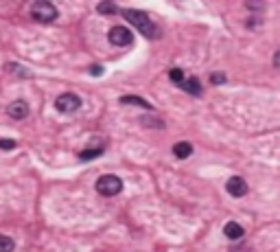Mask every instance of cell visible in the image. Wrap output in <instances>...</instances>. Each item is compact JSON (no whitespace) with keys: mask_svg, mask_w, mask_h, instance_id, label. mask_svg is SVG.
<instances>
[{"mask_svg":"<svg viewBox=\"0 0 280 252\" xmlns=\"http://www.w3.org/2000/svg\"><path fill=\"white\" fill-rule=\"evenodd\" d=\"M191 154H193V145L186 143V140H182V143H175V145H173V156H175V158L184 160V158H188Z\"/></svg>","mask_w":280,"mask_h":252,"instance_id":"cell-9","label":"cell"},{"mask_svg":"<svg viewBox=\"0 0 280 252\" xmlns=\"http://www.w3.org/2000/svg\"><path fill=\"white\" fill-rule=\"evenodd\" d=\"M16 248V241L7 235H0V252H13Z\"/></svg>","mask_w":280,"mask_h":252,"instance_id":"cell-12","label":"cell"},{"mask_svg":"<svg viewBox=\"0 0 280 252\" xmlns=\"http://www.w3.org/2000/svg\"><path fill=\"white\" fill-rule=\"evenodd\" d=\"M94 186H96V193L105 195V198H114V195H119L123 191V180L119 175H101Z\"/></svg>","mask_w":280,"mask_h":252,"instance_id":"cell-2","label":"cell"},{"mask_svg":"<svg viewBox=\"0 0 280 252\" xmlns=\"http://www.w3.org/2000/svg\"><path fill=\"white\" fill-rule=\"evenodd\" d=\"M55 108H57V112H62V114L77 112L81 108V99L75 92H64L57 97V101H55Z\"/></svg>","mask_w":280,"mask_h":252,"instance_id":"cell-4","label":"cell"},{"mask_svg":"<svg viewBox=\"0 0 280 252\" xmlns=\"http://www.w3.org/2000/svg\"><path fill=\"white\" fill-rule=\"evenodd\" d=\"M103 154V147H96V149H85V151H81L79 154V158L81 160H94L96 156H101Z\"/></svg>","mask_w":280,"mask_h":252,"instance_id":"cell-13","label":"cell"},{"mask_svg":"<svg viewBox=\"0 0 280 252\" xmlns=\"http://www.w3.org/2000/svg\"><path fill=\"white\" fill-rule=\"evenodd\" d=\"M16 140H11V138H0V149H4V151H11V149H16Z\"/></svg>","mask_w":280,"mask_h":252,"instance_id":"cell-16","label":"cell"},{"mask_svg":"<svg viewBox=\"0 0 280 252\" xmlns=\"http://www.w3.org/2000/svg\"><path fill=\"white\" fill-rule=\"evenodd\" d=\"M120 103H123V105L131 103V105H138V108H147V110H151V105L147 103L145 99H140V97H134V94H127V97H120Z\"/></svg>","mask_w":280,"mask_h":252,"instance_id":"cell-11","label":"cell"},{"mask_svg":"<svg viewBox=\"0 0 280 252\" xmlns=\"http://www.w3.org/2000/svg\"><path fill=\"white\" fill-rule=\"evenodd\" d=\"M96 11H99V13H116V11H119V7L112 4V2H101L99 7H96Z\"/></svg>","mask_w":280,"mask_h":252,"instance_id":"cell-15","label":"cell"},{"mask_svg":"<svg viewBox=\"0 0 280 252\" xmlns=\"http://www.w3.org/2000/svg\"><path fill=\"white\" fill-rule=\"evenodd\" d=\"M180 85H182V90L188 92V94H195V97H197V94H201V84H200V79H197V77L184 79Z\"/></svg>","mask_w":280,"mask_h":252,"instance_id":"cell-10","label":"cell"},{"mask_svg":"<svg viewBox=\"0 0 280 252\" xmlns=\"http://www.w3.org/2000/svg\"><path fill=\"white\" fill-rule=\"evenodd\" d=\"M108 40L110 44H114V46H129L131 42H134V35L127 27H112L110 33H108Z\"/></svg>","mask_w":280,"mask_h":252,"instance_id":"cell-5","label":"cell"},{"mask_svg":"<svg viewBox=\"0 0 280 252\" xmlns=\"http://www.w3.org/2000/svg\"><path fill=\"white\" fill-rule=\"evenodd\" d=\"M210 82H212V84H226V75H221V73L212 75V77H210Z\"/></svg>","mask_w":280,"mask_h":252,"instance_id":"cell-17","label":"cell"},{"mask_svg":"<svg viewBox=\"0 0 280 252\" xmlns=\"http://www.w3.org/2000/svg\"><path fill=\"white\" fill-rule=\"evenodd\" d=\"M226 191L232 195V198H243L247 193V182L241 178V175H232L226 182Z\"/></svg>","mask_w":280,"mask_h":252,"instance_id":"cell-6","label":"cell"},{"mask_svg":"<svg viewBox=\"0 0 280 252\" xmlns=\"http://www.w3.org/2000/svg\"><path fill=\"white\" fill-rule=\"evenodd\" d=\"M90 75H94V77H99V75H101V66H92V68H90Z\"/></svg>","mask_w":280,"mask_h":252,"instance_id":"cell-18","label":"cell"},{"mask_svg":"<svg viewBox=\"0 0 280 252\" xmlns=\"http://www.w3.org/2000/svg\"><path fill=\"white\" fill-rule=\"evenodd\" d=\"M169 79H171L173 84L180 85L182 82H184V73H182V68H171L169 70Z\"/></svg>","mask_w":280,"mask_h":252,"instance_id":"cell-14","label":"cell"},{"mask_svg":"<svg viewBox=\"0 0 280 252\" xmlns=\"http://www.w3.org/2000/svg\"><path fill=\"white\" fill-rule=\"evenodd\" d=\"M31 16L38 22H53V20H57V7L46 0H38L31 4Z\"/></svg>","mask_w":280,"mask_h":252,"instance_id":"cell-3","label":"cell"},{"mask_svg":"<svg viewBox=\"0 0 280 252\" xmlns=\"http://www.w3.org/2000/svg\"><path fill=\"white\" fill-rule=\"evenodd\" d=\"M7 112L11 119H27L29 117V105L24 103V101H13V103L9 105Z\"/></svg>","mask_w":280,"mask_h":252,"instance_id":"cell-8","label":"cell"},{"mask_svg":"<svg viewBox=\"0 0 280 252\" xmlns=\"http://www.w3.org/2000/svg\"><path fill=\"white\" fill-rule=\"evenodd\" d=\"M123 16L127 18V22L138 29L140 35H145V38H156L158 35V27L151 22V18H147V13L136 11V9H123Z\"/></svg>","mask_w":280,"mask_h":252,"instance_id":"cell-1","label":"cell"},{"mask_svg":"<svg viewBox=\"0 0 280 252\" xmlns=\"http://www.w3.org/2000/svg\"><path fill=\"white\" fill-rule=\"evenodd\" d=\"M223 235L228 237V239H241L243 235H245V228H243L241 224H239V221H228L226 226H223Z\"/></svg>","mask_w":280,"mask_h":252,"instance_id":"cell-7","label":"cell"}]
</instances>
